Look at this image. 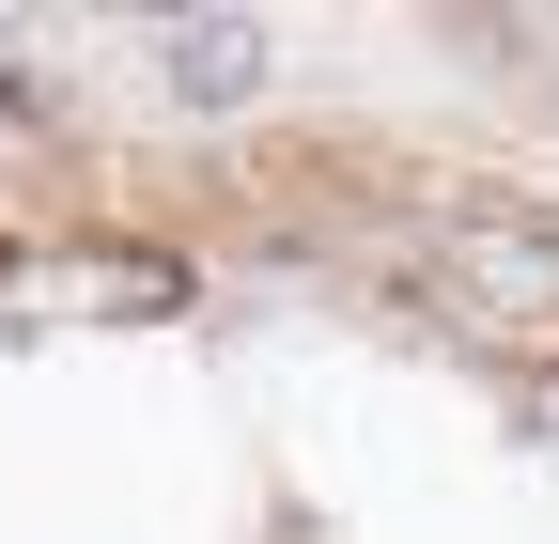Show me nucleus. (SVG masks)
<instances>
[{"mask_svg": "<svg viewBox=\"0 0 559 544\" xmlns=\"http://www.w3.org/2000/svg\"><path fill=\"white\" fill-rule=\"evenodd\" d=\"M436 296L481 327H559V218L528 202H436Z\"/></svg>", "mask_w": 559, "mask_h": 544, "instance_id": "obj_1", "label": "nucleus"}, {"mask_svg": "<svg viewBox=\"0 0 559 544\" xmlns=\"http://www.w3.org/2000/svg\"><path fill=\"white\" fill-rule=\"evenodd\" d=\"M171 79H187V94H249L264 47H249V32H171Z\"/></svg>", "mask_w": 559, "mask_h": 544, "instance_id": "obj_2", "label": "nucleus"}]
</instances>
